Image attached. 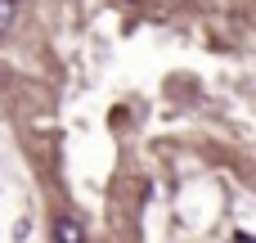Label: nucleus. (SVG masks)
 Listing matches in <instances>:
<instances>
[{
	"mask_svg": "<svg viewBox=\"0 0 256 243\" xmlns=\"http://www.w3.org/2000/svg\"><path fill=\"white\" fill-rule=\"evenodd\" d=\"M14 18H18V5H14V0H0V32H9Z\"/></svg>",
	"mask_w": 256,
	"mask_h": 243,
	"instance_id": "nucleus-2",
	"label": "nucleus"
},
{
	"mask_svg": "<svg viewBox=\"0 0 256 243\" xmlns=\"http://www.w3.org/2000/svg\"><path fill=\"white\" fill-rule=\"evenodd\" d=\"M54 243H86L81 221H76V216H63V221H54Z\"/></svg>",
	"mask_w": 256,
	"mask_h": 243,
	"instance_id": "nucleus-1",
	"label": "nucleus"
},
{
	"mask_svg": "<svg viewBox=\"0 0 256 243\" xmlns=\"http://www.w3.org/2000/svg\"><path fill=\"white\" fill-rule=\"evenodd\" d=\"M238 243H256V239H252V234H238Z\"/></svg>",
	"mask_w": 256,
	"mask_h": 243,
	"instance_id": "nucleus-3",
	"label": "nucleus"
}]
</instances>
